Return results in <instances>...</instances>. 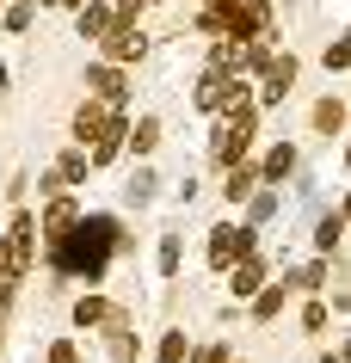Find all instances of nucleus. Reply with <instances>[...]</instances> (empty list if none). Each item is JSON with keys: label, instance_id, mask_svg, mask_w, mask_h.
<instances>
[{"label": "nucleus", "instance_id": "obj_1", "mask_svg": "<svg viewBox=\"0 0 351 363\" xmlns=\"http://www.w3.org/2000/svg\"><path fill=\"white\" fill-rule=\"evenodd\" d=\"M111 247H117V222L111 216H87V222H74V228L56 240V265L74 271V277H87V284H99Z\"/></svg>", "mask_w": 351, "mask_h": 363}, {"label": "nucleus", "instance_id": "obj_2", "mask_svg": "<svg viewBox=\"0 0 351 363\" xmlns=\"http://www.w3.org/2000/svg\"><path fill=\"white\" fill-rule=\"evenodd\" d=\"M247 142H253V105H240V111L216 130V160H240V154H247Z\"/></svg>", "mask_w": 351, "mask_h": 363}, {"label": "nucleus", "instance_id": "obj_3", "mask_svg": "<svg viewBox=\"0 0 351 363\" xmlns=\"http://www.w3.org/2000/svg\"><path fill=\"white\" fill-rule=\"evenodd\" d=\"M234 259H253V228H216L210 234V265H234Z\"/></svg>", "mask_w": 351, "mask_h": 363}, {"label": "nucleus", "instance_id": "obj_4", "mask_svg": "<svg viewBox=\"0 0 351 363\" xmlns=\"http://www.w3.org/2000/svg\"><path fill=\"white\" fill-rule=\"evenodd\" d=\"M142 50H148V38H142L130 19H117L111 31H105V56L111 62H130V56H142Z\"/></svg>", "mask_w": 351, "mask_h": 363}, {"label": "nucleus", "instance_id": "obj_5", "mask_svg": "<svg viewBox=\"0 0 351 363\" xmlns=\"http://www.w3.org/2000/svg\"><path fill=\"white\" fill-rule=\"evenodd\" d=\"M290 80H296V62L290 56H284V62H265V86H259V99H265V105H272V99H284V93H290Z\"/></svg>", "mask_w": 351, "mask_h": 363}, {"label": "nucleus", "instance_id": "obj_6", "mask_svg": "<svg viewBox=\"0 0 351 363\" xmlns=\"http://www.w3.org/2000/svg\"><path fill=\"white\" fill-rule=\"evenodd\" d=\"M228 93H234L228 74H216V68H210V74H204V86H197V105H204V111H216V105H228Z\"/></svg>", "mask_w": 351, "mask_h": 363}, {"label": "nucleus", "instance_id": "obj_7", "mask_svg": "<svg viewBox=\"0 0 351 363\" xmlns=\"http://www.w3.org/2000/svg\"><path fill=\"white\" fill-rule=\"evenodd\" d=\"M111 123H117V117H105V111H99V105H80V117H74V135H80V142H87V135H105V130H111Z\"/></svg>", "mask_w": 351, "mask_h": 363}, {"label": "nucleus", "instance_id": "obj_8", "mask_svg": "<svg viewBox=\"0 0 351 363\" xmlns=\"http://www.w3.org/2000/svg\"><path fill=\"white\" fill-rule=\"evenodd\" d=\"M74 222H80V216H74V203H68V197H56V203H50V216H43V228L56 234V240L74 228Z\"/></svg>", "mask_w": 351, "mask_h": 363}, {"label": "nucleus", "instance_id": "obj_9", "mask_svg": "<svg viewBox=\"0 0 351 363\" xmlns=\"http://www.w3.org/2000/svg\"><path fill=\"white\" fill-rule=\"evenodd\" d=\"M87 86H93V93H105L111 105L123 99V74H117V68H93V74H87Z\"/></svg>", "mask_w": 351, "mask_h": 363}, {"label": "nucleus", "instance_id": "obj_10", "mask_svg": "<svg viewBox=\"0 0 351 363\" xmlns=\"http://www.w3.org/2000/svg\"><path fill=\"white\" fill-rule=\"evenodd\" d=\"M111 13H105V6H80V38H99V31H111Z\"/></svg>", "mask_w": 351, "mask_h": 363}, {"label": "nucleus", "instance_id": "obj_11", "mask_svg": "<svg viewBox=\"0 0 351 363\" xmlns=\"http://www.w3.org/2000/svg\"><path fill=\"white\" fill-rule=\"evenodd\" d=\"M290 167H296V148H290V142L265 154V179H290Z\"/></svg>", "mask_w": 351, "mask_h": 363}, {"label": "nucleus", "instance_id": "obj_12", "mask_svg": "<svg viewBox=\"0 0 351 363\" xmlns=\"http://www.w3.org/2000/svg\"><path fill=\"white\" fill-rule=\"evenodd\" d=\"M234 296H259V265H253V259L234 265Z\"/></svg>", "mask_w": 351, "mask_h": 363}, {"label": "nucleus", "instance_id": "obj_13", "mask_svg": "<svg viewBox=\"0 0 351 363\" xmlns=\"http://www.w3.org/2000/svg\"><path fill=\"white\" fill-rule=\"evenodd\" d=\"M130 142H136V154H148V148L160 142V123H155V117H142L136 130H130Z\"/></svg>", "mask_w": 351, "mask_h": 363}, {"label": "nucleus", "instance_id": "obj_14", "mask_svg": "<svg viewBox=\"0 0 351 363\" xmlns=\"http://www.w3.org/2000/svg\"><path fill=\"white\" fill-rule=\"evenodd\" d=\"M74 320H80V326H99V320H111V308H105V302H93V296H87V302L74 308Z\"/></svg>", "mask_w": 351, "mask_h": 363}, {"label": "nucleus", "instance_id": "obj_15", "mask_svg": "<svg viewBox=\"0 0 351 363\" xmlns=\"http://www.w3.org/2000/svg\"><path fill=\"white\" fill-rule=\"evenodd\" d=\"M155 363H185V333H167L160 339V357Z\"/></svg>", "mask_w": 351, "mask_h": 363}, {"label": "nucleus", "instance_id": "obj_16", "mask_svg": "<svg viewBox=\"0 0 351 363\" xmlns=\"http://www.w3.org/2000/svg\"><path fill=\"white\" fill-rule=\"evenodd\" d=\"M222 191H228V197H247V191H253V172H247V167H234V172H228V185H222Z\"/></svg>", "mask_w": 351, "mask_h": 363}, {"label": "nucleus", "instance_id": "obj_17", "mask_svg": "<svg viewBox=\"0 0 351 363\" xmlns=\"http://www.w3.org/2000/svg\"><path fill=\"white\" fill-rule=\"evenodd\" d=\"M62 185H74V179H87V154H68V160H62Z\"/></svg>", "mask_w": 351, "mask_h": 363}, {"label": "nucleus", "instance_id": "obj_18", "mask_svg": "<svg viewBox=\"0 0 351 363\" xmlns=\"http://www.w3.org/2000/svg\"><path fill=\"white\" fill-rule=\"evenodd\" d=\"M314 123H321V130H339V123H345V111L327 99V105H314Z\"/></svg>", "mask_w": 351, "mask_h": 363}, {"label": "nucleus", "instance_id": "obj_19", "mask_svg": "<svg viewBox=\"0 0 351 363\" xmlns=\"http://www.w3.org/2000/svg\"><path fill=\"white\" fill-rule=\"evenodd\" d=\"M6 25H13V31H25V25H31V0H13V6H6Z\"/></svg>", "mask_w": 351, "mask_h": 363}, {"label": "nucleus", "instance_id": "obj_20", "mask_svg": "<svg viewBox=\"0 0 351 363\" xmlns=\"http://www.w3.org/2000/svg\"><path fill=\"white\" fill-rule=\"evenodd\" d=\"M339 234H345V216H327V222H321V234H314V240H321V247H333V240H339Z\"/></svg>", "mask_w": 351, "mask_h": 363}, {"label": "nucleus", "instance_id": "obj_21", "mask_svg": "<svg viewBox=\"0 0 351 363\" xmlns=\"http://www.w3.org/2000/svg\"><path fill=\"white\" fill-rule=\"evenodd\" d=\"M284 308V289H265V296H253V314H277Z\"/></svg>", "mask_w": 351, "mask_h": 363}, {"label": "nucleus", "instance_id": "obj_22", "mask_svg": "<svg viewBox=\"0 0 351 363\" xmlns=\"http://www.w3.org/2000/svg\"><path fill=\"white\" fill-rule=\"evenodd\" d=\"M327 68H351V38H339V43L327 50Z\"/></svg>", "mask_w": 351, "mask_h": 363}, {"label": "nucleus", "instance_id": "obj_23", "mask_svg": "<svg viewBox=\"0 0 351 363\" xmlns=\"http://www.w3.org/2000/svg\"><path fill=\"white\" fill-rule=\"evenodd\" d=\"M148 191H155V172H136V185H130V197H136V203H148Z\"/></svg>", "mask_w": 351, "mask_h": 363}, {"label": "nucleus", "instance_id": "obj_24", "mask_svg": "<svg viewBox=\"0 0 351 363\" xmlns=\"http://www.w3.org/2000/svg\"><path fill=\"white\" fill-rule=\"evenodd\" d=\"M160 271H179V240H160Z\"/></svg>", "mask_w": 351, "mask_h": 363}, {"label": "nucleus", "instance_id": "obj_25", "mask_svg": "<svg viewBox=\"0 0 351 363\" xmlns=\"http://www.w3.org/2000/svg\"><path fill=\"white\" fill-rule=\"evenodd\" d=\"M50 363H80V357H74V345H56V351H50Z\"/></svg>", "mask_w": 351, "mask_h": 363}, {"label": "nucleus", "instance_id": "obj_26", "mask_svg": "<svg viewBox=\"0 0 351 363\" xmlns=\"http://www.w3.org/2000/svg\"><path fill=\"white\" fill-rule=\"evenodd\" d=\"M197 363H222V351H204V357H197Z\"/></svg>", "mask_w": 351, "mask_h": 363}, {"label": "nucleus", "instance_id": "obj_27", "mask_svg": "<svg viewBox=\"0 0 351 363\" xmlns=\"http://www.w3.org/2000/svg\"><path fill=\"white\" fill-rule=\"evenodd\" d=\"M345 222H351V203H345Z\"/></svg>", "mask_w": 351, "mask_h": 363}, {"label": "nucleus", "instance_id": "obj_28", "mask_svg": "<svg viewBox=\"0 0 351 363\" xmlns=\"http://www.w3.org/2000/svg\"><path fill=\"white\" fill-rule=\"evenodd\" d=\"M345 154H351V148H345Z\"/></svg>", "mask_w": 351, "mask_h": 363}]
</instances>
